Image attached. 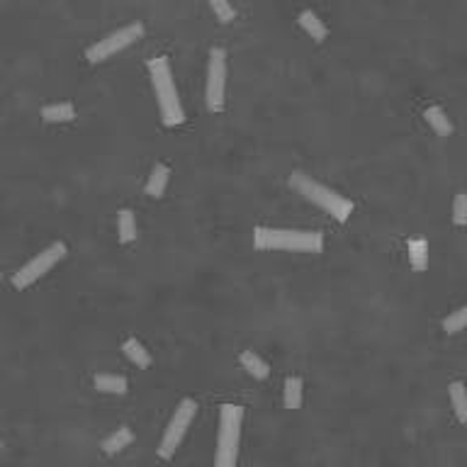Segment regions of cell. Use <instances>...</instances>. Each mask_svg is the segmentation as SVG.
I'll return each instance as SVG.
<instances>
[{
  "mask_svg": "<svg viewBox=\"0 0 467 467\" xmlns=\"http://www.w3.org/2000/svg\"><path fill=\"white\" fill-rule=\"evenodd\" d=\"M146 68H148V73H151L153 90H156L158 110H161V122L166 127L183 124V122H185V110H183V105H180L178 90H175L171 63H168V58L166 56L148 58Z\"/></svg>",
  "mask_w": 467,
  "mask_h": 467,
  "instance_id": "cell-1",
  "label": "cell"
},
{
  "mask_svg": "<svg viewBox=\"0 0 467 467\" xmlns=\"http://www.w3.org/2000/svg\"><path fill=\"white\" fill-rule=\"evenodd\" d=\"M253 246H256L258 251L319 253L324 248V234H319V231H300V229H268V226H256V229H253Z\"/></svg>",
  "mask_w": 467,
  "mask_h": 467,
  "instance_id": "cell-2",
  "label": "cell"
},
{
  "mask_svg": "<svg viewBox=\"0 0 467 467\" xmlns=\"http://www.w3.org/2000/svg\"><path fill=\"white\" fill-rule=\"evenodd\" d=\"M290 185L307 200V203L321 207L326 215H331L333 219L341 222V224L343 222H348L350 215H353V203H350V200H346L343 195H338L336 190H331V188H326V185L312 180L309 175L292 173L290 175Z\"/></svg>",
  "mask_w": 467,
  "mask_h": 467,
  "instance_id": "cell-3",
  "label": "cell"
},
{
  "mask_svg": "<svg viewBox=\"0 0 467 467\" xmlns=\"http://www.w3.org/2000/svg\"><path fill=\"white\" fill-rule=\"evenodd\" d=\"M243 409L236 404H224L219 411V436H217L215 467H236L238 443H241Z\"/></svg>",
  "mask_w": 467,
  "mask_h": 467,
  "instance_id": "cell-4",
  "label": "cell"
},
{
  "mask_svg": "<svg viewBox=\"0 0 467 467\" xmlns=\"http://www.w3.org/2000/svg\"><path fill=\"white\" fill-rule=\"evenodd\" d=\"M141 37H144V25H141V23L124 25V27L110 32L108 37H103V39H98L95 44H90L88 49H86V58H88L90 63L108 61L110 56L124 51L127 46H132L134 41H139Z\"/></svg>",
  "mask_w": 467,
  "mask_h": 467,
  "instance_id": "cell-5",
  "label": "cell"
},
{
  "mask_svg": "<svg viewBox=\"0 0 467 467\" xmlns=\"http://www.w3.org/2000/svg\"><path fill=\"white\" fill-rule=\"evenodd\" d=\"M63 258H66V243L63 241L51 243L49 248H44L41 253H37L32 261H27L23 268L18 270V273L13 275V288H18V290L30 288L32 283H37L41 275L49 273V270L54 268L58 261H63Z\"/></svg>",
  "mask_w": 467,
  "mask_h": 467,
  "instance_id": "cell-6",
  "label": "cell"
},
{
  "mask_svg": "<svg viewBox=\"0 0 467 467\" xmlns=\"http://www.w3.org/2000/svg\"><path fill=\"white\" fill-rule=\"evenodd\" d=\"M195 411H198V404H195L193 399H183L178 407H175L171 421H168L166 433H163L161 443H158V455H161L163 460H171L175 455L178 445L183 443V438H185V431H188L190 423H193Z\"/></svg>",
  "mask_w": 467,
  "mask_h": 467,
  "instance_id": "cell-7",
  "label": "cell"
},
{
  "mask_svg": "<svg viewBox=\"0 0 467 467\" xmlns=\"http://www.w3.org/2000/svg\"><path fill=\"white\" fill-rule=\"evenodd\" d=\"M224 86H226V51L215 46L210 51V63H207V110L210 113H222L224 110Z\"/></svg>",
  "mask_w": 467,
  "mask_h": 467,
  "instance_id": "cell-8",
  "label": "cell"
},
{
  "mask_svg": "<svg viewBox=\"0 0 467 467\" xmlns=\"http://www.w3.org/2000/svg\"><path fill=\"white\" fill-rule=\"evenodd\" d=\"M168 178H171V168L166 166V163H156L153 166L151 175H148V183H146V195L153 200L163 198V193H166V185H168Z\"/></svg>",
  "mask_w": 467,
  "mask_h": 467,
  "instance_id": "cell-9",
  "label": "cell"
},
{
  "mask_svg": "<svg viewBox=\"0 0 467 467\" xmlns=\"http://www.w3.org/2000/svg\"><path fill=\"white\" fill-rule=\"evenodd\" d=\"M297 23H300V27L305 30L314 41L326 39L328 30H326V25H324L321 20H319V15H316V13H312V10H302L300 18H297Z\"/></svg>",
  "mask_w": 467,
  "mask_h": 467,
  "instance_id": "cell-10",
  "label": "cell"
},
{
  "mask_svg": "<svg viewBox=\"0 0 467 467\" xmlns=\"http://www.w3.org/2000/svg\"><path fill=\"white\" fill-rule=\"evenodd\" d=\"M238 360H241L243 370H246V373L251 375L253 380H268L270 365L265 363V360H263L258 353H253V350H243L241 358H238Z\"/></svg>",
  "mask_w": 467,
  "mask_h": 467,
  "instance_id": "cell-11",
  "label": "cell"
},
{
  "mask_svg": "<svg viewBox=\"0 0 467 467\" xmlns=\"http://www.w3.org/2000/svg\"><path fill=\"white\" fill-rule=\"evenodd\" d=\"M134 440V433H132V428H127V426H120L117 428L115 433H110L108 438L100 443V448H103V453L105 455H117L120 450H124L127 445Z\"/></svg>",
  "mask_w": 467,
  "mask_h": 467,
  "instance_id": "cell-12",
  "label": "cell"
},
{
  "mask_svg": "<svg viewBox=\"0 0 467 467\" xmlns=\"http://www.w3.org/2000/svg\"><path fill=\"white\" fill-rule=\"evenodd\" d=\"M426 117V122L431 124V129L436 132L438 136H450L453 134V122L448 120V115H445L443 108H438V105H431V108L423 113Z\"/></svg>",
  "mask_w": 467,
  "mask_h": 467,
  "instance_id": "cell-13",
  "label": "cell"
},
{
  "mask_svg": "<svg viewBox=\"0 0 467 467\" xmlns=\"http://www.w3.org/2000/svg\"><path fill=\"white\" fill-rule=\"evenodd\" d=\"M93 385L95 390L105 392V395H124L129 390V382H127V378H122V375H95Z\"/></svg>",
  "mask_w": 467,
  "mask_h": 467,
  "instance_id": "cell-14",
  "label": "cell"
},
{
  "mask_svg": "<svg viewBox=\"0 0 467 467\" xmlns=\"http://www.w3.org/2000/svg\"><path fill=\"white\" fill-rule=\"evenodd\" d=\"M117 238H120V243L136 241V219L132 210H122L117 217Z\"/></svg>",
  "mask_w": 467,
  "mask_h": 467,
  "instance_id": "cell-15",
  "label": "cell"
},
{
  "mask_svg": "<svg viewBox=\"0 0 467 467\" xmlns=\"http://www.w3.org/2000/svg\"><path fill=\"white\" fill-rule=\"evenodd\" d=\"M73 117H76V110H73L71 103H58V105H46V108H41V120L49 122V124L71 122Z\"/></svg>",
  "mask_w": 467,
  "mask_h": 467,
  "instance_id": "cell-16",
  "label": "cell"
},
{
  "mask_svg": "<svg viewBox=\"0 0 467 467\" xmlns=\"http://www.w3.org/2000/svg\"><path fill=\"white\" fill-rule=\"evenodd\" d=\"M409 265L414 270H426L428 265V243L423 238H411L409 241Z\"/></svg>",
  "mask_w": 467,
  "mask_h": 467,
  "instance_id": "cell-17",
  "label": "cell"
},
{
  "mask_svg": "<svg viewBox=\"0 0 467 467\" xmlns=\"http://www.w3.org/2000/svg\"><path fill=\"white\" fill-rule=\"evenodd\" d=\"M122 350H124V355L136 368H148V365H151V355H148V350L141 346V341H136V338H127Z\"/></svg>",
  "mask_w": 467,
  "mask_h": 467,
  "instance_id": "cell-18",
  "label": "cell"
},
{
  "mask_svg": "<svg viewBox=\"0 0 467 467\" xmlns=\"http://www.w3.org/2000/svg\"><path fill=\"white\" fill-rule=\"evenodd\" d=\"M448 392H450V402H453L458 421L467 423V390H465V385L463 382H453V385L448 387Z\"/></svg>",
  "mask_w": 467,
  "mask_h": 467,
  "instance_id": "cell-19",
  "label": "cell"
},
{
  "mask_svg": "<svg viewBox=\"0 0 467 467\" xmlns=\"http://www.w3.org/2000/svg\"><path fill=\"white\" fill-rule=\"evenodd\" d=\"M302 380L300 378H288L285 380V409H300V404H302Z\"/></svg>",
  "mask_w": 467,
  "mask_h": 467,
  "instance_id": "cell-20",
  "label": "cell"
},
{
  "mask_svg": "<svg viewBox=\"0 0 467 467\" xmlns=\"http://www.w3.org/2000/svg\"><path fill=\"white\" fill-rule=\"evenodd\" d=\"M212 8V13H215V18L219 20V23L229 25L236 20V10H234V5L229 3V0H207Z\"/></svg>",
  "mask_w": 467,
  "mask_h": 467,
  "instance_id": "cell-21",
  "label": "cell"
},
{
  "mask_svg": "<svg viewBox=\"0 0 467 467\" xmlns=\"http://www.w3.org/2000/svg\"><path fill=\"white\" fill-rule=\"evenodd\" d=\"M467 328V307H460V309H455L450 316H445L443 321V331L445 333H458Z\"/></svg>",
  "mask_w": 467,
  "mask_h": 467,
  "instance_id": "cell-22",
  "label": "cell"
},
{
  "mask_svg": "<svg viewBox=\"0 0 467 467\" xmlns=\"http://www.w3.org/2000/svg\"><path fill=\"white\" fill-rule=\"evenodd\" d=\"M453 224L467 226V193H458L453 203Z\"/></svg>",
  "mask_w": 467,
  "mask_h": 467,
  "instance_id": "cell-23",
  "label": "cell"
},
{
  "mask_svg": "<svg viewBox=\"0 0 467 467\" xmlns=\"http://www.w3.org/2000/svg\"><path fill=\"white\" fill-rule=\"evenodd\" d=\"M0 448H3V443H0Z\"/></svg>",
  "mask_w": 467,
  "mask_h": 467,
  "instance_id": "cell-24",
  "label": "cell"
}]
</instances>
